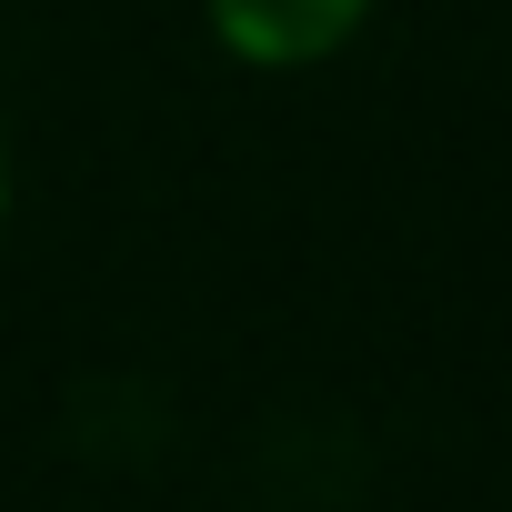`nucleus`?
<instances>
[{
	"label": "nucleus",
	"instance_id": "nucleus-1",
	"mask_svg": "<svg viewBox=\"0 0 512 512\" xmlns=\"http://www.w3.org/2000/svg\"><path fill=\"white\" fill-rule=\"evenodd\" d=\"M382 0H201L211 41L241 71H322L372 31Z\"/></svg>",
	"mask_w": 512,
	"mask_h": 512
},
{
	"label": "nucleus",
	"instance_id": "nucleus-2",
	"mask_svg": "<svg viewBox=\"0 0 512 512\" xmlns=\"http://www.w3.org/2000/svg\"><path fill=\"white\" fill-rule=\"evenodd\" d=\"M0 221H11V141H0Z\"/></svg>",
	"mask_w": 512,
	"mask_h": 512
}]
</instances>
